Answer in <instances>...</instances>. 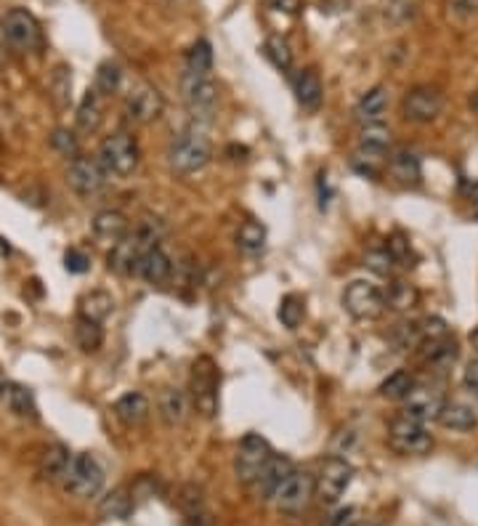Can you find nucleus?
<instances>
[{
    "label": "nucleus",
    "instance_id": "2f4dec72",
    "mask_svg": "<svg viewBox=\"0 0 478 526\" xmlns=\"http://www.w3.org/2000/svg\"><path fill=\"white\" fill-rule=\"evenodd\" d=\"M237 247L245 255H258L266 247V226L258 221H245L237 232Z\"/></svg>",
    "mask_w": 478,
    "mask_h": 526
},
{
    "label": "nucleus",
    "instance_id": "a18cd8bd",
    "mask_svg": "<svg viewBox=\"0 0 478 526\" xmlns=\"http://www.w3.org/2000/svg\"><path fill=\"white\" fill-rule=\"evenodd\" d=\"M388 253L394 255V261L396 263H402V266H415L412 261H415V253H412V245L402 237V234H394L391 239H388Z\"/></svg>",
    "mask_w": 478,
    "mask_h": 526
},
{
    "label": "nucleus",
    "instance_id": "6e6552de",
    "mask_svg": "<svg viewBox=\"0 0 478 526\" xmlns=\"http://www.w3.org/2000/svg\"><path fill=\"white\" fill-rule=\"evenodd\" d=\"M343 309L359 322H372V319H378L386 311L383 290L378 285H372V282L357 279L343 293Z\"/></svg>",
    "mask_w": 478,
    "mask_h": 526
},
{
    "label": "nucleus",
    "instance_id": "0eeeda50",
    "mask_svg": "<svg viewBox=\"0 0 478 526\" xmlns=\"http://www.w3.org/2000/svg\"><path fill=\"white\" fill-rule=\"evenodd\" d=\"M317 498V476L309 471H293L287 482L274 495V508L285 516H298L309 508V503Z\"/></svg>",
    "mask_w": 478,
    "mask_h": 526
},
{
    "label": "nucleus",
    "instance_id": "e433bc0d",
    "mask_svg": "<svg viewBox=\"0 0 478 526\" xmlns=\"http://www.w3.org/2000/svg\"><path fill=\"white\" fill-rule=\"evenodd\" d=\"M192 75H210L213 72V48L208 40H197L186 53V69Z\"/></svg>",
    "mask_w": 478,
    "mask_h": 526
},
{
    "label": "nucleus",
    "instance_id": "412c9836",
    "mask_svg": "<svg viewBox=\"0 0 478 526\" xmlns=\"http://www.w3.org/2000/svg\"><path fill=\"white\" fill-rule=\"evenodd\" d=\"M178 506L184 511V516L192 522V526H213V514L205 503V495L200 487L186 484L178 495Z\"/></svg>",
    "mask_w": 478,
    "mask_h": 526
},
{
    "label": "nucleus",
    "instance_id": "a211bd4d",
    "mask_svg": "<svg viewBox=\"0 0 478 526\" xmlns=\"http://www.w3.org/2000/svg\"><path fill=\"white\" fill-rule=\"evenodd\" d=\"M112 410H114V418H117L122 426L133 428V426H141V423L149 418L152 404H149V399H146L141 391H128V394H122V396L114 402Z\"/></svg>",
    "mask_w": 478,
    "mask_h": 526
},
{
    "label": "nucleus",
    "instance_id": "6ab92c4d",
    "mask_svg": "<svg viewBox=\"0 0 478 526\" xmlns=\"http://www.w3.org/2000/svg\"><path fill=\"white\" fill-rule=\"evenodd\" d=\"M388 101H391L388 88H386V85H375L372 90H367V93L359 98V104H357L354 114H357V120H359L362 125L383 122L386 112H388Z\"/></svg>",
    "mask_w": 478,
    "mask_h": 526
},
{
    "label": "nucleus",
    "instance_id": "de8ad7c7",
    "mask_svg": "<svg viewBox=\"0 0 478 526\" xmlns=\"http://www.w3.org/2000/svg\"><path fill=\"white\" fill-rule=\"evenodd\" d=\"M463 381H466V386H468L474 394H478V359H474V362L466 367V375H463Z\"/></svg>",
    "mask_w": 478,
    "mask_h": 526
},
{
    "label": "nucleus",
    "instance_id": "f03ea898",
    "mask_svg": "<svg viewBox=\"0 0 478 526\" xmlns=\"http://www.w3.org/2000/svg\"><path fill=\"white\" fill-rule=\"evenodd\" d=\"M98 165L104 168L106 176H114V178H130L138 168V160H141V152H138V141L125 133V130H117L112 136H106L98 146V154H96Z\"/></svg>",
    "mask_w": 478,
    "mask_h": 526
},
{
    "label": "nucleus",
    "instance_id": "dca6fc26",
    "mask_svg": "<svg viewBox=\"0 0 478 526\" xmlns=\"http://www.w3.org/2000/svg\"><path fill=\"white\" fill-rule=\"evenodd\" d=\"M295 471V466H293V460L290 458H285V455H274L271 460H269V466L255 476V482L250 484V492H253V498L255 500H261V503H269V500H274V495H277V490L287 482V476Z\"/></svg>",
    "mask_w": 478,
    "mask_h": 526
},
{
    "label": "nucleus",
    "instance_id": "c85d7f7f",
    "mask_svg": "<svg viewBox=\"0 0 478 526\" xmlns=\"http://www.w3.org/2000/svg\"><path fill=\"white\" fill-rule=\"evenodd\" d=\"M383 298H386V306L394 309V311H410L418 306L420 301V293L415 290V285L404 282V279H391L388 287L383 290Z\"/></svg>",
    "mask_w": 478,
    "mask_h": 526
},
{
    "label": "nucleus",
    "instance_id": "473e14b6",
    "mask_svg": "<svg viewBox=\"0 0 478 526\" xmlns=\"http://www.w3.org/2000/svg\"><path fill=\"white\" fill-rule=\"evenodd\" d=\"M412 389H415L412 373H410V370H396L394 375H388V378L380 383L378 394H380L383 399H388V402H404L407 394H410Z\"/></svg>",
    "mask_w": 478,
    "mask_h": 526
},
{
    "label": "nucleus",
    "instance_id": "5701e85b",
    "mask_svg": "<svg viewBox=\"0 0 478 526\" xmlns=\"http://www.w3.org/2000/svg\"><path fill=\"white\" fill-rule=\"evenodd\" d=\"M157 410L165 426H181L189 410V396L181 389H162L160 399H157Z\"/></svg>",
    "mask_w": 478,
    "mask_h": 526
},
{
    "label": "nucleus",
    "instance_id": "423d86ee",
    "mask_svg": "<svg viewBox=\"0 0 478 526\" xmlns=\"http://www.w3.org/2000/svg\"><path fill=\"white\" fill-rule=\"evenodd\" d=\"M274 458V450L269 444V439H263L261 434H247L234 455V476L242 484H253L255 476L269 466V460Z\"/></svg>",
    "mask_w": 478,
    "mask_h": 526
},
{
    "label": "nucleus",
    "instance_id": "7ed1b4c3",
    "mask_svg": "<svg viewBox=\"0 0 478 526\" xmlns=\"http://www.w3.org/2000/svg\"><path fill=\"white\" fill-rule=\"evenodd\" d=\"M61 482H64V492L72 495L74 500H90L104 487V468L90 452H80L72 455Z\"/></svg>",
    "mask_w": 478,
    "mask_h": 526
},
{
    "label": "nucleus",
    "instance_id": "4be33fe9",
    "mask_svg": "<svg viewBox=\"0 0 478 526\" xmlns=\"http://www.w3.org/2000/svg\"><path fill=\"white\" fill-rule=\"evenodd\" d=\"M165 234H168L165 221L162 218H154V216H146L144 221H138V226L133 232H128V237H130L133 247L138 250V255H144L152 247H160V242H162Z\"/></svg>",
    "mask_w": 478,
    "mask_h": 526
},
{
    "label": "nucleus",
    "instance_id": "72a5a7b5",
    "mask_svg": "<svg viewBox=\"0 0 478 526\" xmlns=\"http://www.w3.org/2000/svg\"><path fill=\"white\" fill-rule=\"evenodd\" d=\"M74 343L80 346V351L96 354V351L101 349V343H104V330H101V325H98V322H90V319H85V317H80V319L74 322Z\"/></svg>",
    "mask_w": 478,
    "mask_h": 526
},
{
    "label": "nucleus",
    "instance_id": "b1692460",
    "mask_svg": "<svg viewBox=\"0 0 478 526\" xmlns=\"http://www.w3.org/2000/svg\"><path fill=\"white\" fill-rule=\"evenodd\" d=\"M293 88H295V98H298V104H301L303 109H309V112L319 109V104H322V98H325V88H322V80H319V75H317L314 69L298 72Z\"/></svg>",
    "mask_w": 478,
    "mask_h": 526
},
{
    "label": "nucleus",
    "instance_id": "603ef678",
    "mask_svg": "<svg viewBox=\"0 0 478 526\" xmlns=\"http://www.w3.org/2000/svg\"><path fill=\"white\" fill-rule=\"evenodd\" d=\"M474 216L478 218V192H476V197H474Z\"/></svg>",
    "mask_w": 478,
    "mask_h": 526
},
{
    "label": "nucleus",
    "instance_id": "ea45409f",
    "mask_svg": "<svg viewBox=\"0 0 478 526\" xmlns=\"http://www.w3.org/2000/svg\"><path fill=\"white\" fill-rule=\"evenodd\" d=\"M277 317H279V322H282L287 330H298L301 322H303V317H306V303H303V298H301V295H285V298L279 301Z\"/></svg>",
    "mask_w": 478,
    "mask_h": 526
},
{
    "label": "nucleus",
    "instance_id": "20e7f679",
    "mask_svg": "<svg viewBox=\"0 0 478 526\" xmlns=\"http://www.w3.org/2000/svg\"><path fill=\"white\" fill-rule=\"evenodd\" d=\"M181 96L184 104L192 114L194 122H208L215 114L218 106V82L213 80V75H192L184 72L181 75Z\"/></svg>",
    "mask_w": 478,
    "mask_h": 526
},
{
    "label": "nucleus",
    "instance_id": "f257e3e1",
    "mask_svg": "<svg viewBox=\"0 0 478 526\" xmlns=\"http://www.w3.org/2000/svg\"><path fill=\"white\" fill-rule=\"evenodd\" d=\"M210 157H213V144H210V138H208V133L200 122L181 130L168 146V162L181 176L202 170L210 162Z\"/></svg>",
    "mask_w": 478,
    "mask_h": 526
},
{
    "label": "nucleus",
    "instance_id": "58836bf2",
    "mask_svg": "<svg viewBox=\"0 0 478 526\" xmlns=\"http://www.w3.org/2000/svg\"><path fill=\"white\" fill-rule=\"evenodd\" d=\"M120 80H122V67L117 61H104L96 72V80H93V90L98 96H112L117 93L120 88Z\"/></svg>",
    "mask_w": 478,
    "mask_h": 526
},
{
    "label": "nucleus",
    "instance_id": "a19ab883",
    "mask_svg": "<svg viewBox=\"0 0 478 526\" xmlns=\"http://www.w3.org/2000/svg\"><path fill=\"white\" fill-rule=\"evenodd\" d=\"M263 53H266L269 61H271L277 69H282V72H287V69L293 67V51H290L287 40H282L279 35H271V37L263 43Z\"/></svg>",
    "mask_w": 478,
    "mask_h": 526
},
{
    "label": "nucleus",
    "instance_id": "4c0bfd02",
    "mask_svg": "<svg viewBox=\"0 0 478 526\" xmlns=\"http://www.w3.org/2000/svg\"><path fill=\"white\" fill-rule=\"evenodd\" d=\"M51 96L59 109H67L72 101V69L67 64H59L51 75Z\"/></svg>",
    "mask_w": 478,
    "mask_h": 526
},
{
    "label": "nucleus",
    "instance_id": "c756f323",
    "mask_svg": "<svg viewBox=\"0 0 478 526\" xmlns=\"http://www.w3.org/2000/svg\"><path fill=\"white\" fill-rule=\"evenodd\" d=\"M114 311V298L106 290H90L80 298V317L90 322H104Z\"/></svg>",
    "mask_w": 478,
    "mask_h": 526
},
{
    "label": "nucleus",
    "instance_id": "3c124183",
    "mask_svg": "<svg viewBox=\"0 0 478 526\" xmlns=\"http://www.w3.org/2000/svg\"><path fill=\"white\" fill-rule=\"evenodd\" d=\"M5 389H8V381H5V375H3V370H0V399H3V394H5Z\"/></svg>",
    "mask_w": 478,
    "mask_h": 526
},
{
    "label": "nucleus",
    "instance_id": "39448f33",
    "mask_svg": "<svg viewBox=\"0 0 478 526\" xmlns=\"http://www.w3.org/2000/svg\"><path fill=\"white\" fill-rule=\"evenodd\" d=\"M218 367L210 357H200L192 367V404L202 418H213L218 412Z\"/></svg>",
    "mask_w": 478,
    "mask_h": 526
},
{
    "label": "nucleus",
    "instance_id": "09e8293b",
    "mask_svg": "<svg viewBox=\"0 0 478 526\" xmlns=\"http://www.w3.org/2000/svg\"><path fill=\"white\" fill-rule=\"evenodd\" d=\"M269 5L274 11H285V13H298L301 11V0H269Z\"/></svg>",
    "mask_w": 478,
    "mask_h": 526
},
{
    "label": "nucleus",
    "instance_id": "393cba45",
    "mask_svg": "<svg viewBox=\"0 0 478 526\" xmlns=\"http://www.w3.org/2000/svg\"><path fill=\"white\" fill-rule=\"evenodd\" d=\"M439 423L450 431H460V434H468L478 426L476 410L463 404V402H447L444 410L439 412Z\"/></svg>",
    "mask_w": 478,
    "mask_h": 526
},
{
    "label": "nucleus",
    "instance_id": "f704fd0d",
    "mask_svg": "<svg viewBox=\"0 0 478 526\" xmlns=\"http://www.w3.org/2000/svg\"><path fill=\"white\" fill-rule=\"evenodd\" d=\"M391 128H386L383 122H375V125H364L362 128V136H359V149L364 152H375V154H386L388 146H391Z\"/></svg>",
    "mask_w": 478,
    "mask_h": 526
},
{
    "label": "nucleus",
    "instance_id": "8fccbe9b",
    "mask_svg": "<svg viewBox=\"0 0 478 526\" xmlns=\"http://www.w3.org/2000/svg\"><path fill=\"white\" fill-rule=\"evenodd\" d=\"M478 0H452V8L460 13H476Z\"/></svg>",
    "mask_w": 478,
    "mask_h": 526
},
{
    "label": "nucleus",
    "instance_id": "c03bdc74",
    "mask_svg": "<svg viewBox=\"0 0 478 526\" xmlns=\"http://www.w3.org/2000/svg\"><path fill=\"white\" fill-rule=\"evenodd\" d=\"M51 146H53L56 152H61L64 157H77V154H80L77 136H74L72 130H64V128L53 130V136H51Z\"/></svg>",
    "mask_w": 478,
    "mask_h": 526
},
{
    "label": "nucleus",
    "instance_id": "ddd939ff",
    "mask_svg": "<svg viewBox=\"0 0 478 526\" xmlns=\"http://www.w3.org/2000/svg\"><path fill=\"white\" fill-rule=\"evenodd\" d=\"M165 109V101H162V93L154 88V85H136L128 98H125V117L136 125H149L154 122Z\"/></svg>",
    "mask_w": 478,
    "mask_h": 526
},
{
    "label": "nucleus",
    "instance_id": "49530a36",
    "mask_svg": "<svg viewBox=\"0 0 478 526\" xmlns=\"http://www.w3.org/2000/svg\"><path fill=\"white\" fill-rule=\"evenodd\" d=\"M64 269H67L69 274H85V271L90 269V258H88L82 250L72 247V250H67V255H64Z\"/></svg>",
    "mask_w": 478,
    "mask_h": 526
},
{
    "label": "nucleus",
    "instance_id": "f8f14e48",
    "mask_svg": "<svg viewBox=\"0 0 478 526\" xmlns=\"http://www.w3.org/2000/svg\"><path fill=\"white\" fill-rule=\"evenodd\" d=\"M67 184L72 186V192H77L80 197H93L98 192H104L106 184V173L98 165V160L93 157H72L69 168H67Z\"/></svg>",
    "mask_w": 478,
    "mask_h": 526
},
{
    "label": "nucleus",
    "instance_id": "f3484780",
    "mask_svg": "<svg viewBox=\"0 0 478 526\" xmlns=\"http://www.w3.org/2000/svg\"><path fill=\"white\" fill-rule=\"evenodd\" d=\"M170 274H173V263H170V258L165 255L162 247L146 250L136 263V277H141L149 285H162V282L170 279Z\"/></svg>",
    "mask_w": 478,
    "mask_h": 526
},
{
    "label": "nucleus",
    "instance_id": "4468645a",
    "mask_svg": "<svg viewBox=\"0 0 478 526\" xmlns=\"http://www.w3.org/2000/svg\"><path fill=\"white\" fill-rule=\"evenodd\" d=\"M402 106H404V117L410 122H434L444 109V96L431 85H420L404 96Z\"/></svg>",
    "mask_w": 478,
    "mask_h": 526
},
{
    "label": "nucleus",
    "instance_id": "1a4fd4ad",
    "mask_svg": "<svg viewBox=\"0 0 478 526\" xmlns=\"http://www.w3.org/2000/svg\"><path fill=\"white\" fill-rule=\"evenodd\" d=\"M388 444H391L394 452H399L404 458H410V455H426L434 447V436L426 431L423 423L402 415V418H396L388 426Z\"/></svg>",
    "mask_w": 478,
    "mask_h": 526
},
{
    "label": "nucleus",
    "instance_id": "7c9ffc66",
    "mask_svg": "<svg viewBox=\"0 0 478 526\" xmlns=\"http://www.w3.org/2000/svg\"><path fill=\"white\" fill-rule=\"evenodd\" d=\"M69 460H72V455H69V450H67L64 444H51V447H45L43 455H40V474H43V479L59 482V479L67 474Z\"/></svg>",
    "mask_w": 478,
    "mask_h": 526
},
{
    "label": "nucleus",
    "instance_id": "37998d69",
    "mask_svg": "<svg viewBox=\"0 0 478 526\" xmlns=\"http://www.w3.org/2000/svg\"><path fill=\"white\" fill-rule=\"evenodd\" d=\"M364 263H367L375 274H380V277H391V271H394V266H396V261H394V255L388 253V247H383V250H370V253L364 255Z\"/></svg>",
    "mask_w": 478,
    "mask_h": 526
},
{
    "label": "nucleus",
    "instance_id": "864d4df0",
    "mask_svg": "<svg viewBox=\"0 0 478 526\" xmlns=\"http://www.w3.org/2000/svg\"><path fill=\"white\" fill-rule=\"evenodd\" d=\"M351 526H378V524H372V522H354Z\"/></svg>",
    "mask_w": 478,
    "mask_h": 526
},
{
    "label": "nucleus",
    "instance_id": "9d476101",
    "mask_svg": "<svg viewBox=\"0 0 478 526\" xmlns=\"http://www.w3.org/2000/svg\"><path fill=\"white\" fill-rule=\"evenodd\" d=\"M354 482V466L343 458H330L322 463L317 476V498L325 506H335Z\"/></svg>",
    "mask_w": 478,
    "mask_h": 526
},
{
    "label": "nucleus",
    "instance_id": "bb28decb",
    "mask_svg": "<svg viewBox=\"0 0 478 526\" xmlns=\"http://www.w3.org/2000/svg\"><path fill=\"white\" fill-rule=\"evenodd\" d=\"M130 514H133V498L128 495V490H112L98 503V519L104 522H128Z\"/></svg>",
    "mask_w": 478,
    "mask_h": 526
},
{
    "label": "nucleus",
    "instance_id": "9b49d317",
    "mask_svg": "<svg viewBox=\"0 0 478 526\" xmlns=\"http://www.w3.org/2000/svg\"><path fill=\"white\" fill-rule=\"evenodd\" d=\"M0 27H3L5 40H8L16 51H35V48H40V43H43V29H40L37 19H35L29 11H24V8H11V11H5Z\"/></svg>",
    "mask_w": 478,
    "mask_h": 526
},
{
    "label": "nucleus",
    "instance_id": "a878e982",
    "mask_svg": "<svg viewBox=\"0 0 478 526\" xmlns=\"http://www.w3.org/2000/svg\"><path fill=\"white\" fill-rule=\"evenodd\" d=\"M101 98L104 96H98L93 88H88V93L82 96V101H80V106H77V114H74V122H77V130L80 133H96L98 130V125H101V112H104V106H101Z\"/></svg>",
    "mask_w": 478,
    "mask_h": 526
},
{
    "label": "nucleus",
    "instance_id": "c9c22d12",
    "mask_svg": "<svg viewBox=\"0 0 478 526\" xmlns=\"http://www.w3.org/2000/svg\"><path fill=\"white\" fill-rule=\"evenodd\" d=\"M391 173L402 181V184H418L420 181V160L412 152H396L391 160Z\"/></svg>",
    "mask_w": 478,
    "mask_h": 526
},
{
    "label": "nucleus",
    "instance_id": "79ce46f5",
    "mask_svg": "<svg viewBox=\"0 0 478 526\" xmlns=\"http://www.w3.org/2000/svg\"><path fill=\"white\" fill-rule=\"evenodd\" d=\"M391 343L396 346V351H410L420 346V322H399L391 330Z\"/></svg>",
    "mask_w": 478,
    "mask_h": 526
},
{
    "label": "nucleus",
    "instance_id": "cd10ccee",
    "mask_svg": "<svg viewBox=\"0 0 478 526\" xmlns=\"http://www.w3.org/2000/svg\"><path fill=\"white\" fill-rule=\"evenodd\" d=\"M3 396L8 402L11 415H16L21 420H37V402H35V396H32L29 389H24L19 383H8V389H5Z\"/></svg>",
    "mask_w": 478,
    "mask_h": 526
},
{
    "label": "nucleus",
    "instance_id": "2eb2a0df",
    "mask_svg": "<svg viewBox=\"0 0 478 526\" xmlns=\"http://www.w3.org/2000/svg\"><path fill=\"white\" fill-rule=\"evenodd\" d=\"M444 394L434 386H418L407 394L404 399V415L418 420V423H428V420H439V412L444 410Z\"/></svg>",
    "mask_w": 478,
    "mask_h": 526
},
{
    "label": "nucleus",
    "instance_id": "aec40b11",
    "mask_svg": "<svg viewBox=\"0 0 478 526\" xmlns=\"http://www.w3.org/2000/svg\"><path fill=\"white\" fill-rule=\"evenodd\" d=\"M93 237L109 245H117L128 234V218L120 210H98L90 221Z\"/></svg>",
    "mask_w": 478,
    "mask_h": 526
}]
</instances>
